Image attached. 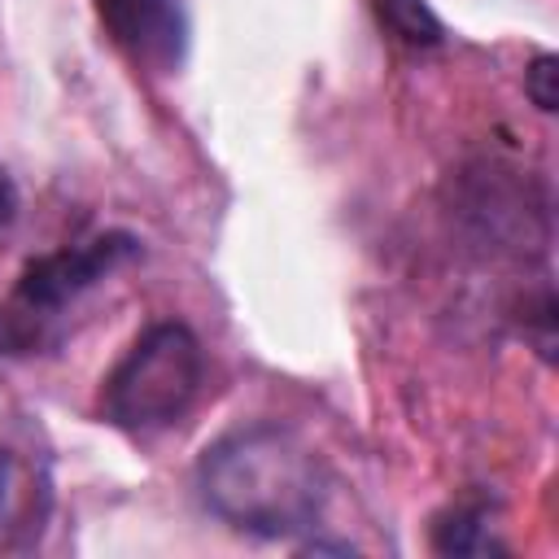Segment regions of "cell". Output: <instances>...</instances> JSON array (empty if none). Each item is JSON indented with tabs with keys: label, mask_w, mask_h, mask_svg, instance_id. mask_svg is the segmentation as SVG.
Listing matches in <instances>:
<instances>
[{
	"label": "cell",
	"mask_w": 559,
	"mask_h": 559,
	"mask_svg": "<svg viewBox=\"0 0 559 559\" xmlns=\"http://www.w3.org/2000/svg\"><path fill=\"white\" fill-rule=\"evenodd\" d=\"M197 489L218 520L253 537H293L314 528L328 498L314 450L280 424H249L205 445Z\"/></svg>",
	"instance_id": "1"
},
{
	"label": "cell",
	"mask_w": 559,
	"mask_h": 559,
	"mask_svg": "<svg viewBox=\"0 0 559 559\" xmlns=\"http://www.w3.org/2000/svg\"><path fill=\"white\" fill-rule=\"evenodd\" d=\"M201 376H205L201 341L183 323H153L109 371L100 411L109 424L127 432L162 428L192 406Z\"/></svg>",
	"instance_id": "2"
},
{
	"label": "cell",
	"mask_w": 559,
	"mask_h": 559,
	"mask_svg": "<svg viewBox=\"0 0 559 559\" xmlns=\"http://www.w3.org/2000/svg\"><path fill=\"white\" fill-rule=\"evenodd\" d=\"M135 253H140V240L131 231H105L83 245H66L57 253L31 258L13 288V306L26 319H48L61 306H70L79 293H87L92 284L114 275L118 266H127Z\"/></svg>",
	"instance_id": "3"
},
{
	"label": "cell",
	"mask_w": 559,
	"mask_h": 559,
	"mask_svg": "<svg viewBox=\"0 0 559 559\" xmlns=\"http://www.w3.org/2000/svg\"><path fill=\"white\" fill-rule=\"evenodd\" d=\"M96 13L114 44L148 70H175L188 48L183 0H96Z\"/></svg>",
	"instance_id": "4"
},
{
	"label": "cell",
	"mask_w": 559,
	"mask_h": 559,
	"mask_svg": "<svg viewBox=\"0 0 559 559\" xmlns=\"http://www.w3.org/2000/svg\"><path fill=\"white\" fill-rule=\"evenodd\" d=\"M52 502L48 463L17 437L0 432V546H17L39 533Z\"/></svg>",
	"instance_id": "5"
},
{
	"label": "cell",
	"mask_w": 559,
	"mask_h": 559,
	"mask_svg": "<svg viewBox=\"0 0 559 559\" xmlns=\"http://www.w3.org/2000/svg\"><path fill=\"white\" fill-rule=\"evenodd\" d=\"M432 542H437L441 555H485V550H493V537L485 528V507H450L437 520Z\"/></svg>",
	"instance_id": "6"
},
{
	"label": "cell",
	"mask_w": 559,
	"mask_h": 559,
	"mask_svg": "<svg viewBox=\"0 0 559 559\" xmlns=\"http://www.w3.org/2000/svg\"><path fill=\"white\" fill-rule=\"evenodd\" d=\"M376 17L406 44H441V17L424 0H371Z\"/></svg>",
	"instance_id": "7"
},
{
	"label": "cell",
	"mask_w": 559,
	"mask_h": 559,
	"mask_svg": "<svg viewBox=\"0 0 559 559\" xmlns=\"http://www.w3.org/2000/svg\"><path fill=\"white\" fill-rule=\"evenodd\" d=\"M555 79H559V61H555L550 52H537V57H533V66L524 70V92H528V100H533L542 114H550V109H555V100H559Z\"/></svg>",
	"instance_id": "8"
},
{
	"label": "cell",
	"mask_w": 559,
	"mask_h": 559,
	"mask_svg": "<svg viewBox=\"0 0 559 559\" xmlns=\"http://www.w3.org/2000/svg\"><path fill=\"white\" fill-rule=\"evenodd\" d=\"M13 214H17V188H13V179H9L4 166H0V227H9Z\"/></svg>",
	"instance_id": "9"
}]
</instances>
